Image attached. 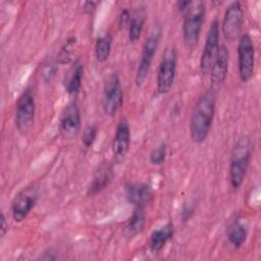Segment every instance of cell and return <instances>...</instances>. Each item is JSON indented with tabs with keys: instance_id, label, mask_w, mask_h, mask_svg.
<instances>
[{
	"instance_id": "d6986e66",
	"label": "cell",
	"mask_w": 261,
	"mask_h": 261,
	"mask_svg": "<svg viewBox=\"0 0 261 261\" xmlns=\"http://www.w3.org/2000/svg\"><path fill=\"white\" fill-rule=\"evenodd\" d=\"M145 219L144 208L136 207L123 227V234L128 239L136 237L143 230L146 222Z\"/></svg>"
},
{
	"instance_id": "9a60e30c",
	"label": "cell",
	"mask_w": 261,
	"mask_h": 261,
	"mask_svg": "<svg viewBox=\"0 0 261 261\" xmlns=\"http://www.w3.org/2000/svg\"><path fill=\"white\" fill-rule=\"evenodd\" d=\"M113 177V168L112 165L108 162H103L99 165L95 171L91 182L87 189L88 196H96L97 194L104 191Z\"/></svg>"
},
{
	"instance_id": "9c48e42d",
	"label": "cell",
	"mask_w": 261,
	"mask_h": 261,
	"mask_svg": "<svg viewBox=\"0 0 261 261\" xmlns=\"http://www.w3.org/2000/svg\"><path fill=\"white\" fill-rule=\"evenodd\" d=\"M244 21V8L240 1L231 2L225 9L221 32L225 40L232 42L241 37Z\"/></svg>"
},
{
	"instance_id": "8fae6325",
	"label": "cell",
	"mask_w": 261,
	"mask_h": 261,
	"mask_svg": "<svg viewBox=\"0 0 261 261\" xmlns=\"http://www.w3.org/2000/svg\"><path fill=\"white\" fill-rule=\"evenodd\" d=\"M38 199L37 190L29 187L15 195L11 203V215L14 221L21 222L27 218L31 210L35 207Z\"/></svg>"
},
{
	"instance_id": "8992f818",
	"label": "cell",
	"mask_w": 261,
	"mask_h": 261,
	"mask_svg": "<svg viewBox=\"0 0 261 261\" xmlns=\"http://www.w3.org/2000/svg\"><path fill=\"white\" fill-rule=\"evenodd\" d=\"M239 75L243 83H248L255 69V46L249 34H243L238 43Z\"/></svg>"
},
{
	"instance_id": "30bf717a",
	"label": "cell",
	"mask_w": 261,
	"mask_h": 261,
	"mask_svg": "<svg viewBox=\"0 0 261 261\" xmlns=\"http://www.w3.org/2000/svg\"><path fill=\"white\" fill-rule=\"evenodd\" d=\"M219 22L214 19L209 27L205 45L200 58V69L202 74L209 75L213 61L219 48Z\"/></svg>"
},
{
	"instance_id": "484cf974",
	"label": "cell",
	"mask_w": 261,
	"mask_h": 261,
	"mask_svg": "<svg viewBox=\"0 0 261 261\" xmlns=\"http://www.w3.org/2000/svg\"><path fill=\"white\" fill-rule=\"evenodd\" d=\"M56 70H57V67H56L55 62L50 61V62L46 63L43 67V70H42V76H43L44 81L47 82V83L50 82L54 77V75L56 73Z\"/></svg>"
},
{
	"instance_id": "4fadbf2b",
	"label": "cell",
	"mask_w": 261,
	"mask_h": 261,
	"mask_svg": "<svg viewBox=\"0 0 261 261\" xmlns=\"http://www.w3.org/2000/svg\"><path fill=\"white\" fill-rule=\"evenodd\" d=\"M229 64V53L225 45H220L216 54V57L213 61L211 70H210V81H211V90L216 93L219 90L221 85L224 83Z\"/></svg>"
},
{
	"instance_id": "83f0119b",
	"label": "cell",
	"mask_w": 261,
	"mask_h": 261,
	"mask_svg": "<svg viewBox=\"0 0 261 261\" xmlns=\"http://www.w3.org/2000/svg\"><path fill=\"white\" fill-rule=\"evenodd\" d=\"M129 20H130V13L127 9H123L120 14H119V17H118V25L120 29L128 25L129 23Z\"/></svg>"
},
{
	"instance_id": "3957f363",
	"label": "cell",
	"mask_w": 261,
	"mask_h": 261,
	"mask_svg": "<svg viewBox=\"0 0 261 261\" xmlns=\"http://www.w3.org/2000/svg\"><path fill=\"white\" fill-rule=\"evenodd\" d=\"M206 6L203 1H192L186 11L182 23L184 42L188 49L193 50L200 39L202 25L205 19Z\"/></svg>"
},
{
	"instance_id": "f546056e",
	"label": "cell",
	"mask_w": 261,
	"mask_h": 261,
	"mask_svg": "<svg viewBox=\"0 0 261 261\" xmlns=\"http://www.w3.org/2000/svg\"><path fill=\"white\" fill-rule=\"evenodd\" d=\"M191 2H192V1H187V0L177 1V2L175 3V6H176V8H177L179 11H187V9L189 8Z\"/></svg>"
},
{
	"instance_id": "4316f807",
	"label": "cell",
	"mask_w": 261,
	"mask_h": 261,
	"mask_svg": "<svg viewBox=\"0 0 261 261\" xmlns=\"http://www.w3.org/2000/svg\"><path fill=\"white\" fill-rule=\"evenodd\" d=\"M195 211V203H185L182 205V209H181V218L184 221H187L191 218V216L193 215Z\"/></svg>"
},
{
	"instance_id": "cb8c5ba5",
	"label": "cell",
	"mask_w": 261,
	"mask_h": 261,
	"mask_svg": "<svg viewBox=\"0 0 261 261\" xmlns=\"http://www.w3.org/2000/svg\"><path fill=\"white\" fill-rule=\"evenodd\" d=\"M167 156V147L164 143H161L150 154V162L154 165H161Z\"/></svg>"
},
{
	"instance_id": "ba28073f",
	"label": "cell",
	"mask_w": 261,
	"mask_h": 261,
	"mask_svg": "<svg viewBox=\"0 0 261 261\" xmlns=\"http://www.w3.org/2000/svg\"><path fill=\"white\" fill-rule=\"evenodd\" d=\"M35 97L31 90H25L18 97L15 109V125L20 134L24 135L31 129L35 119Z\"/></svg>"
},
{
	"instance_id": "277c9868",
	"label": "cell",
	"mask_w": 261,
	"mask_h": 261,
	"mask_svg": "<svg viewBox=\"0 0 261 261\" xmlns=\"http://www.w3.org/2000/svg\"><path fill=\"white\" fill-rule=\"evenodd\" d=\"M177 67V54L173 47H167L162 53V57L157 70L156 89L159 94H167L175 81Z\"/></svg>"
},
{
	"instance_id": "ffe728a7",
	"label": "cell",
	"mask_w": 261,
	"mask_h": 261,
	"mask_svg": "<svg viewBox=\"0 0 261 261\" xmlns=\"http://www.w3.org/2000/svg\"><path fill=\"white\" fill-rule=\"evenodd\" d=\"M147 19V12L145 8H138L132 15L128 23V40L132 43H136L140 40L144 24Z\"/></svg>"
},
{
	"instance_id": "ac0fdd59",
	"label": "cell",
	"mask_w": 261,
	"mask_h": 261,
	"mask_svg": "<svg viewBox=\"0 0 261 261\" xmlns=\"http://www.w3.org/2000/svg\"><path fill=\"white\" fill-rule=\"evenodd\" d=\"M84 75V65L77 59L73 62L64 79V88L68 95H75L79 93Z\"/></svg>"
},
{
	"instance_id": "d4e9b609",
	"label": "cell",
	"mask_w": 261,
	"mask_h": 261,
	"mask_svg": "<svg viewBox=\"0 0 261 261\" xmlns=\"http://www.w3.org/2000/svg\"><path fill=\"white\" fill-rule=\"evenodd\" d=\"M97 135H98V127H97V125H95V124L88 125V126L84 129L83 135H82V142H83V145H84L86 148L92 147V145H93V144L95 143V141H96Z\"/></svg>"
},
{
	"instance_id": "5bb4252c",
	"label": "cell",
	"mask_w": 261,
	"mask_h": 261,
	"mask_svg": "<svg viewBox=\"0 0 261 261\" xmlns=\"http://www.w3.org/2000/svg\"><path fill=\"white\" fill-rule=\"evenodd\" d=\"M124 196L129 204L138 208H145L154 197L151 186L143 182H129L124 187Z\"/></svg>"
},
{
	"instance_id": "f1b7e54d",
	"label": "cell",
	"mask_w": 261,
	"mask_h": 261,
	"mask_svg": "<svg viewBox=\"0 0 261 261\" xmlns=\"http://www.w3.org/2000/svg\"><path fill=\"white\" fill-rule=\"evenodd\" d=\"M8 230V223L6 222V218L4 213L1 214V226H0V233H1V238H4V236L6 234Z\"/></svg>"
},
{
	"instance_id": "44dd1931",
	"label": "cell",
	"mask_w": 261,
	"mask_h": 261,
	"mask_svg": "<svg viewBox=\"0 0 261 261\" xmlns=\"http://www.w3.org/2000/svg\"><path fill=\"white\" fill-rule=\"evenodd\" d=\"M248 229L240 220L232 221L227 228V239L234 249H239L246 242Z\"/></svg>"
},
{
	"instance_id": "603a6c76",
	"label": "cell",
	"mask_w": 261,
	"mask_h": 261,
	"mask_svg": "<svg viewBox=\"0 0 261 261\" xmlns=\"http://www.w3.org/2000/svg\"><path fill=\"white\" fill-rule=\"evenodd\" d=\"M75 43H76V40L74 37H71L69 38L65 44L63 45V47L61 48L59 54H58V62L63 64V63H68L71 59V54L73 52V49H74V46H75Z\"/></svg>"
},
{
	"instance_id": "7c38bea8",
	"label": "cell",
	"mask_w": 261,
	"mask_h": 261,
	"mask_svg": "<svg viewBox=\"0 0 261 261\" xmlns=\"http://www.w3.org/2000/svg\"><path fill=\"white\" fill-rule=\"evenodd\" d=\"M60 134L64 139L74 138L81 129V111L76 102L68 103L59 118Z\"/></svg>"
},
{
	"instance_id": "6da1fadb",
	"label": "cell",
	"mask_w": 261,
	"mask_h": 261,
	"mask_svg": "<svg viewBox=\"0 0 261 261\" xmlns=\"http://www.w3.org/2000/svg\"><path fill=\"white\" fill-rule=\"evenodd\" d=\"M215 92L211 89L201 95L192 111L190 120L191 139L197 143H203L211 129L215 113Z\"/></svg>"
},
{
	"instance_id": "e0dca14e",
	"label": "cell",
	"mask_w": 261,
	"mask_h": 261,
	"mask_svg": "<svg viewBox=\"0 0 261 261\" xmlns=\"http://www.w3.org/2000/svg\"><path fill=\"white\" fill-rule=\"evenodd\" d=\"M174 233L173 225L171 223H166L157 229L153 230L150 240H149V248L150 251L154 254L160 252L166 244L172 239Z\"/></svg>"
},
{
	"instance_id": "5b68a950",
	"label": "cell",
	"mask_w": 261,
	"mask_h": 261,
	"mask_svg": "<svg viewBox=\"0 0 261 261\" xmlns=\"http://www.w3.org/2000/svg\"><path fill=\"white\" fill-rule=\"evenodd\" d=\"M160 37H161L160 29L159 28L154 29L143 45L141 59H140V62L136 71V77H135V83L137 87H141L145 83L149 74V70L151 68L155 53L159 46Z\"/></svg>"
},
{
	"instance_id": "7402d4cb",
	"label": "cell",
	"mask_w": 261,
	"mask_h": 261,
	"mask_svg": "<svg viewBox=\"0 0 261 261\" xmlns=\"http://www.w3.org/2000/svg\"><path fill=\"white\" fill-rule=\"evenodd\" d=\"M112 47V36L107 33L103 36H100L96 40L95 44V57L98 62H105L111 52Z\"/></svg>"
},
{
	"instance_id": "52a82bcc",
	"label": "cell",
	"mask_w": 261,
	"mask_h": 261,
	"mask_svg": "<svg viewBox=\"0 0 261 261\" xmlns=\"http://www.w3.org/2000/svg\"><path fill=\"white\" fill-rule=\"evenodd\" d=\"M123 92L120 80L116 73L110 74L104 84L102 93V108L106 115L113 116L121 108Z\"/></svg>"
},
{
	"instance_id": "2e32d148",
	"label": "cell",
	"mask_w": 261,
	"mask_h": 261,
	"mask_svg": "<svg viewBox=\"0 0 261 261\" xmlns=\"http://www.w3.org/2000/svg\"><path fill=\"white\" fill-rule=\"evenodd\" d=\"M130 146V130H129V124L126 118H122L117 123L115 135L112 142V150L113 154L118 157L122 158L124 157Z\"/></svg>"
},
{
	"instance_id": "7a4b0ae2",
	"label": "cell",
	"mask_w": 261,
	"mask_h": 261,
	"mask_svg": "<svg viewBox=\"0 0 261 261\" xmlns=\"http://www.w3.org/2000/svg\"><path fill=\"white\" fill-rule=\"evenodd\" d=\"M253 143L247 136L241 137L234 144L229 162V182L233 191L239 190L246 177L251 161Z\"/></svg>"
},
{
	"instance_id": "4dcf8cb0",
	"label": "cell",
	"mask_w": 261,
	"mask_h": 261,
	"mask_svg": "<svg viewBox=\"0 0 261 261\" xmlns=\"http://www.w3.org/2000/svg\"><path fill=\"white\" fill-rule=\"evenodd\" d=\"M85 10H87L88 13H91L92 10L95 9V3L94 2H86L84 5Z\"/></svg>"
}]
</instances>
